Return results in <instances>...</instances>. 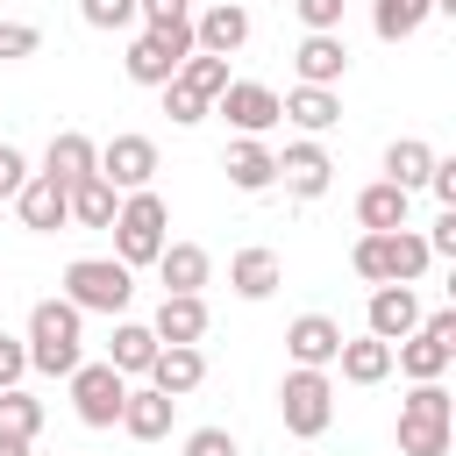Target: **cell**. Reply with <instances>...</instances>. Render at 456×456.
I'll list each match as a JSON object with an SVG mask.
<instances>
[{"label": "cell", "instance_id": "1", "mask_svg": "<svg viewBox=\"0 0 456 456\" xmlns=\"http://www.w3.org/2000/svg\"><path fill=\"white\" fill-rule=\"evenodd\" d=\"M78 321H86V314H78L71 299H36V314H28V342H21V349H28V370H43V378H71V370L86 363V349H78V342H86Z\"/></svg>", "mask_w": 456, "mask_h": 456}, {"label": "cell", "instance_id": "2", "mask_svg": "<svg viewBox=\"0 0 456 456\" xmlns=\"http://www.w3.org/2000/svg\"><path fill=\"white\" fill-rule=\"evenodd\" d=\"M449 435H456L449 385H413L399 399V456H449Z\"/></svg>", "mask_w": 456, "mask_h": 456}, {"label": "cell", "instance_id": "3", "mask_svg": "<svg viewBox=\"0 0 456 456\" xmlns=\"http://www.w3.org/2000/svg\"><path fill=\"white\" fill-rule=\"evenodd\" d=\"M349 264H356V278H370V285H413L435 256H428V242H420L413 228H385V235H356Z\"/></svg>", "mask_w": 456, "mask_h": 456}, {"label": "cell", "instance_id": "4", "mask_svg": "<svg viewBox=\"0 0 456 456\" xmlns=\"http://www.w3.org/2000/svg\"><path fill=\"white\" fill-rule=\"evenodd\" d=\"M164 221H171V214H164L157 192H128V200L114 207V221H107V228H114V264H128V271H135V264H157V256H164Z\"/></svg>", "mask_w": 456, "mask_h": 456}, {"label": "cell", "instance_id": "5", "mask_svg": "<svg viewBox=\"0 0 456 456\" xmlns=\"http://www.w3.org/2000/svg\"><path fill=\"white\" fill-rule=\"evenodd\" d=\"M64 299L78 314H121L135 299V271L114 256H78V264H64Z\"/></svg>", "mask_w": 456, "mask_h": 456}, {"label": "cell", "instance_id": "6", "mask_svg": "<svg viewBox=\"0 0 456 456\" xmlns=\"http://www.w3.org/2000/svg\"><path fill=\"white\" fill-rule=\"evenodd\" d=\"M392 363H399L413 385H442V370L456 363V314H449V306L428 314L406 342H392Z\"/></svg>", "mask_w": 456, "mask_h": 456}, {"label": "cell", "instance_id": "7", "mask_svg": "<svg viewBox=\"0 0 456 456\" xmlns=\"http://www.w3.org/2000/svg\"><path fill=\"white\" fill-rule=\"evenodd\" d=\"M278 413H285V435H299V442H314V435H328V420H335V385H328V370H285V385H278Z\"/></svg>", "mask_w": 456, "mask_h": 456}, {"label": "cell", "instance_id": "8", "mask_svg": "<svg viewBox=\"0 0 456 456\" xmlns=\"http://www.w3.org/2000/svg\"><path fill=\"white\" fill-rule=\"evenodd\" d=\"M185 57H192V21H185V28H142V36L128 43L121 64H128L135 86H171Z\"/></svg>", "mask_w": 456, "mask_h": 456}, {"label": "cell", "instance_id": "9", "mask_svg": "<svg viewBox=\"0 0 456 456\" xmlns=\"http://www.w3.org/2000/svg\"><path fill=\"white\" fill-rule=\"evenodd\" d=\"M121 399H128V378L114 363H78L71 370V406L86 428H114L121 420Z\"/></svg>", "mask_w": 456, "mask_h": 456}, {"label": "cell", "instance_id": "10", "mask_svg": "<svg viewBox=\"0 0 456 456\" xmlns=\"http://www.w3.org/2000/svg\"><path fill=\"white\" fill-rule=\"evenodd\" d=\"M100 178H107L114 192H150V178H157V142H150V135H114V142L100 150Z\"/></svg>", "mask_w": 456, "mask_h": 456}, {"label": "cell", "instance_id": "11", "mask_svg": "<svg viewBox=\"0 0 456 456\" xmlns=\"http://www.w3.org/2000/svg\"><path fill=\"white\" fill-rule=\"evenodd\" d=\"M249 43V7L242 0H214L207 14H192V50L200 57H235Z\"/></svg>", "mask_w": 456, "mask_h": 456}, {"label": "cell", "instance_id": "12", "mask_svg": "<svg viewBox=\"0 0 456 456\" xmlns=\"http://www.w3.org/2000/svg\"><path fill=\"white\" fill-rule=\"evenodd\" d=\"M214 114H228L242 135H256V142H264V128H278V93H271V86H256V78H228V86H221V100H214Z\"/></svg>", "mask_w": 456, "mask_h": 456}, {"label": "cell", "instance_id": "13", "mask_svg": "<svg viewBox=\"0 0 456 456\" xmlns=\"http://www.w3.org/2000/svg\"><path fill=\"white\" fill-rule=\"evenodd\" d=\"M14 214H21V228H36V235H57V228L71 221V192H64L57 178L28 171V185L14 192Z\"/></svg>", "mask_w": 456, "mask_h": 456}, {"label": "cell", "instance_id": "14", "mask_svg": "<svg viewBox=\"0 0 456 456\" xmlns=\"http://www.w3.org/2000/svg\"><path fill=\"white\" fill-rule=\"evenodd\" d=\"M150 335H157L164 349H200V335H207V299H200V292H164Z\"/></svg>", "mask_w": 456, "mask_h": 456}, {"label": "cell", "instance_id": "15", "mask_svg": "<svg viewBox=\"0 0 456 456\" xmlns=\"http://www.w3.org/2000/svg\"><path fill=\"white\" fill-rule=\"evenodd\" d=\"M342 342H349V335H342V321H328V314H299V321L285 328V349H292L299 370H328Z\"/></svg>", "mask_w": 456, "mask_h": 456}, {"label": "cell", "instance_id": "16", "mask_svg": "<svg viewBox=\"0 0 456 456\" xmlns=\"http://www.w3.org/2000/svg\"><path fill=\"white\" fill-rule=\"evenodd\" d=\"M93 171H100V142H93V135H78V128L50 135V150H43V178L78 185V178H93Z\"/></svg>", "mask_w": 456, "mask_h": 456}, {"label": "cell", "instance_id": "17", "mask_svg": "<svg viewBox=\"0 0 456 456\" xmlns=\"http://www.w3.org/2000/svg\"><path fill=\"white\" fill-rule=\"evenodd\" d=\"M413 328H420L413 285H378V292H370V335H378V342H406Z\"/></svg>", "mask_w": 456, "mask_h": 456}, {"label": "cell", "instance_id": "18", "mask_svg": "<svg viewBox=\"0 0 456 456\" xmlns=\"http://www.w3.org/2000/svg\"><path fill=\"white\" fill-rule=\"evenodd\" d=\"M221 171H228V185L235 192H271L278 185V157L256 142V135H242V142H228V157H221Z\"/></svg>", "mask_w": 456, "mask_h": 456}, {"label": "cell", "instance_id": "19", "mask_svg": "<svg viewBox=\"0 0 456 456\" xmlns=\"http://www.w3.org/2000/svg\"><path fill=\"white\" fill-rule=\"evenodd\" d=\"M278 178H285L299 200H321V192H328V178H335V164H328V150L306 135V142H292V150L278 157Z\"/></svg>", "mask_w": 456, "mask_h": 456}, {"label": "cell", "instance_id": "20", "mask_svg": "<svg viewBox=\"0 0 456 456\" xmlns=\"http://www.w3.org/2000/svg\"><path fill=\"white\" fill-rule=\"evenodd\" d=\"M171 406H178V399H164V392H150V385H128L114 428H128L135 442H164V435H171Z\"/></svg>", "mask_w": 456, "mask_h": 456}, {"label": "cell", "instance_id": "21", "mask_svg": "<svg viewBox=\"0 0 456 456\" xmlns=\"http://www.w3.org/2000/svg\"><path fill=\"white\" fill-rule=\"evenodd\" d=\"M278 121H299L306 135H321V128L342 121V100H335V86H292V93L278 100Z\"/></svg>", "mask_w": 456, "mask_h": 456}, {"label": "cell", "instance_id": "22", "mask_svg": "<svg viewBox=\"0 0 456 456\" xmlns=\"http://www.w3.org/2000/svg\"><path fill=\"white\" fill-rule=\"evenodd\" d=\"M228 285H235L242 299H271V292L285 285L278 249H235V256H228Z\"/></svg>", "mask_w": 456, "mask_h": 456}, {"label": "cell", "instance_id": "23", "mask_svg": "<svg viewBox=\"0 0 456 456\" xmlns=\"http://www.w3.org/2000/svg\"><path fill=\"white\" fill-rule=\"evenodd\" d=\"M292 64H299V86H335V78L349 71V43H342V36H306V43L292 50Z\"/></svg>", "mask_w": 456, "mask_h": 456}, {"label": "cell", "instance_id": "24", "mask_svg": "<svg viewBox=\"0 0 456 456\" xmlns=\"http://www.w3.org/2000/svg\"><path fill=\"white\" fill-rule=\"evenodd\" d=\"M200 378H207V356L200 349H157V363H150V392H164V399L200 392Z\"/></svg>", "mask_w": 456, "mask_h": 456}, {"label": "cell", "instance_id": "25", "mask_svg": "<svg viewBox=\"0 0 456 456\" xmlns=\"http://www.w3.org/2000/svg\"><path fill=\"white\" fill-rule=\"evenodd\" d=\"M406 200H413V192H399L392 178H378V185H363V192H356V221H363V235H385V228H406Z\"/></svg>", "mask_w": 456, "mask_h": 456}, {"label": "cell", "instance_id": "26", "mask_svg": "<svg viewBox=\"0 0 456 456\" xmlns=\"http://www.w3.org/2000/svg\"><path fill=\"white\" fill-rule=\"evenodd\" d=\"M207 249L200 242H164V256H157V278H164V292H200L207 285Z\"/></svg>", "mask_w": 456, "mask_h": 456}, {"label": "cell", "instance_id": "27", "mask_svg": "<svg viewBox=\"0 0 456 456\" xmlns=\"http://www.w3.org/2000/svg\"><path fill=\"white\" fill-rule=\"evenodd\" d=\"M157 349H164V342H157V335H150L142 321H121V328H114V349H107V363H114L121 378H150Z\"/></svg>", "mask_w": 456, "mask_h": 456}, {"label": "cell", "instance_id": "28", "mask_svg": "<svg viewBox=\"0 0 456 456\" xmlns=\"http://www.w3.org/2000/svg\"><path fill=\"white\" fill-rule=\"evenodd\" d=\"M335 363H342V378H349V385H385V378H392V342H378V335L342 342V349H335Z\"/></svg>", "mask_w": 456, "mask_h": 456}, {"label": "cell", "instance_id": "29", "mask_svg": "<svg viewBox=\"0 0 456 456\" xmlns=\"http://www.w3.org/2000/svg\"><path fill=\"white\" fill-rule=\"evenodd\" d=\"M428 171H435V150H428L420 135H399V142L385 150V178H392L399 192H413V185H428Z\"/></svg>", "mask_w": 456, "mask_h": 456}, {"label": "cell", "instance_id": "30", "mask_svg": "<svg viewBox=\"0 0 456 456\" xmlns=\"http://www.w3.org/2000/svg\"><path fill=\"white\" fill-rule=\"evenodd\" d=\"M428 14H435V0H378L370 28H378V43H406V36H420Z\"/></svg>", "mask_w": 456, "mask_h": 456}, {"label": "cell", "instance_id": "31", "mask_svg": "<svg viewBox=\"0 0 456 456\" xmlns=\"http://www.w3.org/2000/svg\"><path fill=\"white\" fill-rule=\"evenodd\" d=\"M64 192H71V221H78V228H107V221H114V207H121V200H114V185H107L100 171H93V178H78V185H64Z\"/></svg>", "mask_w": 456, "mask_h": 456}, {"label": "cell", "instance_id": "32", "mask_svg": "<svg viewBox=\"0 0 456 456\" xmlns=\"http://www.w3.org/2000/svg\"><path fill=\"white\" fill-rule=\"evenodd\" d=\"M171 86H185L192 100H207V107H214V100H221V86H228V57H200V50H192V57L178 64V78H171Z\"/></svg>", "mask_w": 456, "mask_h": 456}, {"label": "cell", "instance_id": "33", "mask_svg": "<svg viewBox=\"0 0 456 456\" xmlns=\"http://www.w3.org/2000/svg\"><path fill=\"white\" fill-rule=\"evenodd\" d=\"M0 435L36 442V435H43V399H28L21 385H14V392H0Z\"/></svg>", "mask_w": 456, "mask_h": 456}, {"label": "cell", "instance_id": "34", "mask_svg": "<svg viewBox=\"0 0 456 456\" xmlns=\"http://www.w3.org/2000/svg\"><path fill=\"white\" fill-rule=\"evenodd\" d=\"M36 50H43V28H36V21H0V64L36 57Z\"/></svg>", "mask_w": 456, "mask_h": 456}, {"label": "cell", "instance_id": "35", "mask_svg": "<svg viewBox=\"0 0 456 456\" xmlns=\"http://www.w3.org/2000/svg\"><path fill=\"white\" fill-rule=\"evenodd\" d=\"M78 14H86L93 28H128V21H135V0H78Z\"/></svg>", "mask_w": 456, "mask_h": 456}, {"label": "cell", "instance_id": "36", "mask_svg": "<svg viewBox=\"0 0 456 456\" xmlns=\"http://www.w3.org/2000/svg\"><path fill=\"white\" fill-rule=\"evenodd\" d=\"M292 7H299L306 36H335L342 28V0H292Z\"/></svg>", "mask_w": 456, "mask_h": 456}, {"label": "cell", "instance_id": "37", "mask_svg": "<svg viewBox=\"0 0 456 456\" xmlns=\"http://www.w3.org/2000/svg\"><path fill=\"white\" fill-rule=\"evenodd\" d=\"M135 14H142L150 28H185V21H192V0H135Z\"/></svg>", "mask_w": 456, "mask_h": 456}, {"label": "cell", "instance_id": "38", "mask_svg": "<svg viewBox=\"0 0 456 456\" xmlns=\"http://www.w3.org/2000/svg\"><path fill=\"white\" fill-rule=\"evenodd\" d=\"M185 456H242V449H235L228 428H192V435H185Z\"/></svg>", "mask_w": 456, "mask_h": 456}, {"label": "cell", "instance_id": "39", "mask_svg": "<svg viewBox=\"0 0 456 456\" xmlns=\"http://www.w3.org/2000/svg\"><path fill=\"white\" fill-rule=\"evenodd\" d=\"M21 185H28V157H21L14 142H0V200H14Z\"/></svg>", "mask_w": 456, "mask_h": 456}, {"label": "cell", "instance_id": "40", "mask_svg": "<svg viewBox=\"0 0 456 456\" xmlns=\"http://www.w3.org/2000/svg\"><path fill=\"white\" fill-rule=\"evenodd\" d=\"M21 370H28V349H21L14 335H0V392H14V385H21Z\"/></svg>", "mask_w": 456, "mask_h": 456}, {"label": "cell", "instance_id": "41", "mask_svg": "<svg viewBox=\"0 0 456 456\" xmlns=\"http://www.w3.org/2000/svg\"><path fill=\"white\" fill-rule=\"evenodd\" d=\"M428 192L442 200V214L456 207V157H435V171H428Z\"/></svg>", "mask_w": 456, "mask_h": 456}, {"label": "cell", "instance_id": "42", "mask_svg": "<svg viewBox=\"0 0 456 456\" xmlns=\"http://www.w3.org/2000/svg\"><path fill=\"white\" fill-rule=\"evenodd\" d=\"M164 114H171V121H200V114H207V100H192L185 86H164Z\"/></svg>", "mask_w": 456, "mask_h": 456}, {"label": "cell", "instance_id": "43", "mask_svg": "<svg viewBox=\"0 0 456 456\" xmlns=\"http://www.w3.org/2000/svg\"><path fill=\"white\" fill-rule=\"evenodd\" d=\"M420 242H428V256H456V207H449V214H442V221H435Z\"/></svg>", "mask_w": 456, "mask_h": 456}, {"label": "cell", "instance_id": "44", "mask_svg": "<svg viewBox=\"0 0 456 456\" xmlns=\"http://www.w3.org/2000/svg\"><path fill=\"white\" fill-rule=\"evenodd\" d=\"M0 456H28V442H14V435H0Z\"/></svg>", "mask_w": 456, "mask_h": 456}]
</instances>
